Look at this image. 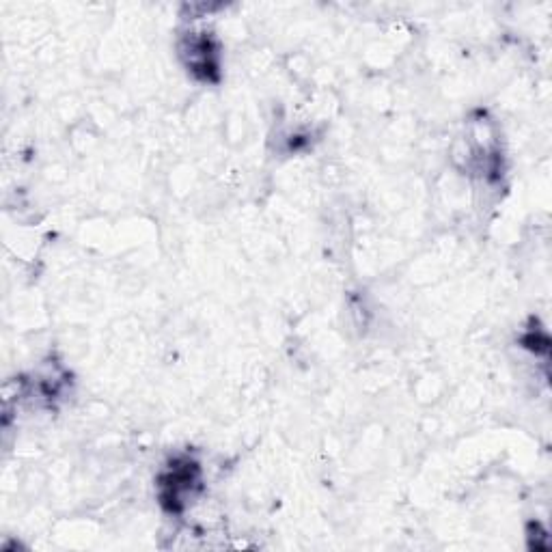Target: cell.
<instances>
[{
	"mask_svg": "<svg viewBox=\"0 0 552 552\" xmlns=\"http://www.w3.org/2000/svg\"><path fill=\"white\" fill-rule=\"evenodd\" d=\"M197 481H199V468L195 462L175 464L169 471V475H164L160 479L162 503L167 505L171 512H179L184 505V492L192 490V486H195Z\"/></svg>",
	"mask_w": 552,
	"mask_h": 552,
	"instance_id": "obj_1",
	"label": "cell"
}]
</instances>
